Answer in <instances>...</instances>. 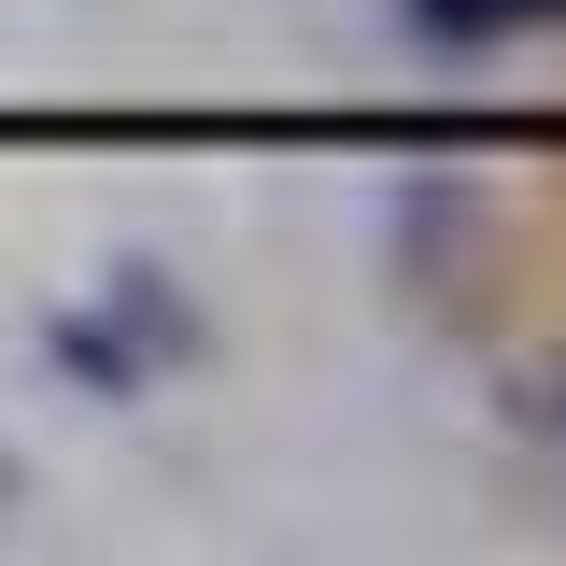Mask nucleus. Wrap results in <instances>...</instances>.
I'll list each match as a JSON object with an SVG mask.
<instances>
[{
  "label": "nucleus",
  "mask_w": 566,
  "mask_h": 566,
  "mask_svg": "<svg viewBox=\"0 0 566 566\" xmlns=\"http://www.w3.org/2000/svg\"><path fill=\"white\" fill-rule=\"evenodd\" d=\"M85 312H99V326H114V340H128L142 368H199V340H212V326H199V297H185L170 270H156V255H114Z\"/></svg>",
  "instance_id": "1"
},
{
  "label": "nucleus",
  "mask_w": 566,
  "mask_h": 566,
  "mask_svg": "<svg viewBox=\"0 0 566 566\" xmlns=\"http://www.w3.org/2000/svg\"><path fill=\"white\" fill-rule=\"evenodd\" d=\"M397 29H411L424 57H495V43L566 29V0H397Z\"/></svg>",
  "instance_id": "2"
},
{
  "label": "nucleus",
  "mask_w": 566,
  "mask_h": 566,
  "mask_svg": "<svg viewBox=\"0 0 566 566\" xmlns=\"http://www.w3.org/2000/svg\"><path fill=\"white\" fill-rule=\"evenodd\" d=\"M43 368H57L71 397H114V411H128L142 382H156V368H142V354L114 340V326H99V312H57V326H43Z\"/></svg>",
  "instance_id": "3"
},
{
  "label": "nucleus",
  "mask_w": 566,
  "mask_h": 566,
  "mask_svg": "<svg viewBox=\"0 0 566 566\" xmlns=\"http://www.w3.org/2000/svg\"><path fill=\"white\" fill-rule=\"evenodd\" d=\"M553 424H566V368H553Z\"/></svg>",
  "instance_id": "4"
}]
</instances>
